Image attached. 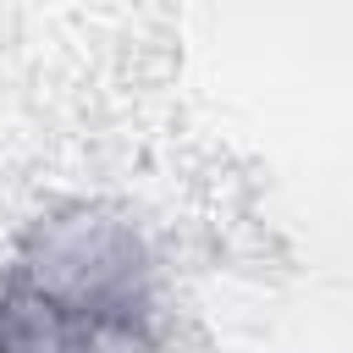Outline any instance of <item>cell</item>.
<instances>
[{"label":"cell","mask_w":353,"mask_h":353,"mask_svg":"<svg viewBox=\"0 0 353 353\" xmlns=\"http://www.w3.org/2000/svg\"><path fill=\"white\" fill-rule=\"evenodd\" d=\"M160 287L132 221L39 215L0 265V353H160Z\"/></svg>","instance_id":"obj_1"}]
</instances>
